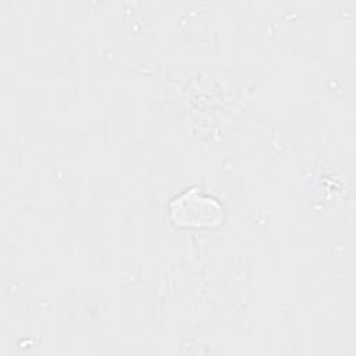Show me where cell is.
Segmentation results:
<instances>
[{"mask_svg": "<svg viewBox=\"0 0 356 356\" xmlns=\"http://www.w3.org/2000/svg\"><path fill=\"white\" fill-rule=\"evenodd\" d=\"M170 216L172 222L182 228H211L224 218L222 207L196 188L184 192L171 202Z\"/></svg>", "mask_w": 356, "mask_h": 356, "instance_id": "cell-1", "label": "cell"}]
</instances>
